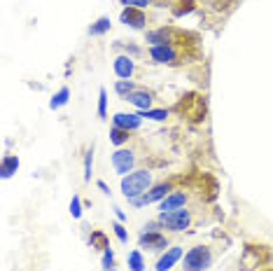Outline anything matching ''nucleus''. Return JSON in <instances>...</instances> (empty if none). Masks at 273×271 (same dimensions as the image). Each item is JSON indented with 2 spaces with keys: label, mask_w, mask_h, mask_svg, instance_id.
<instances>
[{
  "label": "nucleus",
  "mask_w": 273,
  "mask_h": 271,
  "mask_svg": "<svg viewBox=\"0 0 273 271\" xmlns=\"http://www.w3.org/2000/svg\"><path fill=\"white\" fill-rule=\"evenodd\" d=\"M150 187H152V173L147 168H140V171H133L121 178V194L126 196V201L142 196Z\"/></svg>",
  "instance_id": "f257e3e1"
},
{
  "label": "nucleus",
  "mask_w": 273,
  "mask_h": 271,
  "mask_svg": "<svg viewBox=\"0 0 273 271\" xmlns=\"http://www.w3.org/2000/svg\"><path fill=\"white\" fill-rule=\"evenodd\" d=\"M213 264V253L208 245H194L185 253V262H182V269L185 271H206Z\"/></svg>",
  "instance_id": "f03ea898"
},
{
  "label": "nucleus",
  "mask_w": 273,
  "mask_h": 271,
  "mask_svg": "<svg viewBox=\"0 0 273 271\" xmlns=\"http://www.w3.org/2000/svg\"><path fill=\"white\" fill-rule=\"evenodd\" d=\"M157 220L168 232H185L191 225V213L187 208H178V210H170V213H159Z\"/></svg>",
  "instance_id": "7ed1b4c3"
},
{
  "label": "nucleus",
  "mask_w": 273,
  "mask_h": 271,
  "mask_svg": "<svg viewBox=\"0 0 273 271\" xmlns=\"http://www.w3.org/2000/svg\"><path fill=\"white\" fill-rule=\"evenodd\" d=\"M175 110L180 112V115H187L191 122H201L203 117H206V103H203L201 96L187 94V96H182L180 103L175 105Z\"/></svg>",
  "instance_id": "20e7f679"
},
{
  "label": "nucleus",
  "mask_w": 273,
  "mask_h": 271,
  "mask_svg": "<svg viewBox=\"0 0 273 271\" xmlns=\"http://www.w3.org/2000/svg\"><path fill=\"white\" fill-rule=\"evenodd\" d=\"M170 192H173V185H170V183L152 185V187H150L147 192L142 194V196H136V199H131L129 204H131L133 208H140V206H150V204H157V201L166 199Z\"/></svg>",
  "instance_id": "39448f33"
},
{
  "label": "nucleus",
  "mask_w": 273,
  "mask_h": 271,
  "mask_svg": "<svg viewBox=\"0 0 273 271\" xmlns=\"http://www.w3.org/2000/svg\"><path fill=\"white\" fill-rule=\"evenodd\" d=\"M133 166H136V155L133 150H126V147H117L112 152V168H115L117 176H129L133 173Z\"/></svg>",
  "instance_id": "423d86ee"
},
{
  "label": "nucleus",
  "mask_w": 273,
  "mask_h": 271,
  "mask_svg": "<svg viewBox=\"0 0 273 271\" xmlns=\"http://www.w3.org/2000/svg\"><path fill=\"white\" fill-rule=\"evenodd\" d=\"M150 59L161 66H175L180 54H178L175 44H157V47H150Z\"/></svg>",
  "instance_id": "0eeeda50"
},
{
  "label": "nucleus",
  "mask_w": 273,
  "mask_h": 271,
  "mask_svg": "<svg viewBox=\"0 0 273 271\" xmlns=\"http://www.w3.org/2000/svg\"><path fill=\"white\" fill-rule=\"evenodd\" d=\"M142 124V117L140 112H117L115 117H112V127L117 129H124V131H138Z\"/></svg>",
  "instance_id": "6e6552de"
},
{
  "label": "nucleus",
  "mask_w": 273,
  "mask_h": 271,
  "mask_svg": "<svg viewBox=\"0 0 273 271\" xmlns=\"http://www.w3.org/2000/svg\"><path fill=\"white\" fill-rule=\"evenodd\" d=\"M138 243H140L142 248H150V250H168V238H166V234H161V232H140Z\"/></svg>",
  "instance_id": "1a4fd4ad"
},
{
  "label": "nucleus",
  "mask_w": 273,
  "mask_h": 271,
  "mask_svg": "<svg viewBox=\"0 0 273 271\" xmlns=\"http://www.w3.org/2000/svg\"><path fill=\"white\" fill-rule=\"evenodd\" d=\"M119 21L126 23V26L136 28V31H140V28H145V23H147V17H145V10H138V7H124L119 14Z\"/></svg>",
  "instance_id": "9d476101"
},
{
  "label": "nucleus",
  "mask_w": 273,
  "mask_h": 271,
  "mask_svg": "<svg viewBox=\"0 0 273 271\" xmlns=\"http://www.w3.org/2000/svg\"><path fill=\"white\" fill-rule=\"evenodd\" d=\"M180 260H182V248L180 245H173V248L164 250V255L157 260V266H154V269L157 271H170Z\"/></svg>",
  "instance_id": "9b49d317"
},
{
  "label": "nucleus",
  "mask_w": 273,
  "mask_h": 271,
  "mask_svg": "<svg viewBox=\"0 0 273 271\" xmlns=\"http://www.w3.org/2000/svg\"><path fill=\"white\" fill-rule=\"evenodd\" d=\"M147 42L150 47H157V44H175V28H154L147 31Z\"/></svg>",
  "instance_id": "f8f14e48"
},
{
  "label": "nucleus",
  "mask_w": 273,
  "mask_h": 271,
  "mask_svg": "<svg viewBox=\"0 0 273 271\" xmlns=\"http://www.w3.org/2000/svg\"><path fill=\"white\" fill-rule=\"evenodd\" d=\"M112 70H115V75L119 80H131L133 78V70H136V63H133V59L129 54H121V56H117V59H115Z\"/></svg>",
  "instance_id": "ddd939ff"
},
{
  "label": "nucleus",
  "mask_w": 273,
  "mask_h": 271,
  "mask_svg": "<svg viewBox=\"0 0 273 271\" xmlns=\"http://www.w3.org/2000/svg\"><path fill=\"white\" fill-rule=\"evenodd\" d=\"M159 208H161V213H170V210H178V208H185L187 204V192H182V189H173V192L166 196V199L159 201Z\"/></svg>",
  "instance_id": "4468645a"
},
{
  "label": "nucleus",
  "mask_w": 273,
  "mask_h": 271,
  "mask_svg": "<svg viewBox=\"0 0 273 271\" xmlns=\"http://www.w3.org/2000/svg\"><path fill=\"white\" fill-rule=\"evenodd\" d=\"M124 101H129V103L133 105V108H138V112L142 110H150L152 108V94L150 91H145V89H136V91H131V94L126 96Z\"/></svg>",
  "instance_id": "2eb2a0df"
},
{
  "label": "nucleus",
  "mask_w": 273,
  "mask_h": 271,
  "mask_svg": "<svg viewBox=\"0 0 273 271\" xmlns=\"http://www.w3.org/2000/svg\"><path fill=\"white\" fill-rule=\"evenodd\" d=\"M19 166H21V161H19L17 155L3 157V161H0V176H3V180H10V178L19 171Z\"/></svg>",
  "instance_id": "dca6fc26"
},
{
  "label": "nucleus",
  "mask_w": 273,
  "mask_h": 271,
  "mask_svg": "<svg viewBox=\"0 0 273 271\" xmlns=\"http://www.w3.org/2000/svg\"><path fill=\"white\" fill-rule=\"evenodd\" d=\"M89 245H91L93 250H108L110 248V241H108V234L105 232H101V229H93L91 232V236H89Z\"/></svg>",
  "instance_id": "f3484780"
},
{
  "label": "nucleus",
  "mask_w": 273,
  "mask_h": 271,
  "mask_svg": "<svg viewBox=\"0 0 273 271\" xmlns=\"http://www.w3.org/2000/svg\"><path fill=\"white\" fill-rule=\"evenodd\" d=\"M112 28V21H110V17H101V19H96V21L89 26V35L91 38H98V35H105Z\"/></svg>",
  "instance_id": "a211bd4d"
},
{
  "label": "nucleus",
  "mask_w": 273,
  "mask_h": 271,
  "mask_svg": "<svg viewBox=\"0 0 273 271\" xmlns=\"http://www.w3.org/2000/svg\"><path fill=\"white\" fill-rule=\"evenodd\" d=\"M70 101V89L68 87H61L59 91H56L54 96H52V101H49V108L52 110H59V108H63V105Z\"/></svg>",
  "instance_id": "6ab92c4d"
},
{
  "label": "nucleus",
  "mask_w": 273,
  "mask_h": 271,
  "mask_svg": "<svg viewBox=\"0 0 273 271\" xmlns=\"http://www.w3.org/2000/svg\"><path fill=\"white\" fill-rule=\"evenodd\" d=\"M129 131H124V129H117V127H112L110 129V143L115 145V147H124V143H129Z\"/></svg>",
  "instance_id": "aec40b11"
},
{
  "label": "nucleus",
  "mask_w": 273,
  "mask_h": 271,
  "mask_svg": "<svg viewBox=\"0 0 273 271\" xmlns=\"http://www.w3.org/2000/svg\"><path fill=\"white\" fill-rule=\"evenodd\" d=\"M126 262H129V271H145V260H142L140 250H131Z\"/></svg>",
  "instance_id": "412c9836"
},
{
  "label": "nucleus",
  "mask_w": 273,
  "mask_h": 271,
  "mask_svg": "<svg viewBox=\"0 0 273 271\" xmlns=\"http://www.w3.org/2000/svg\"><path fill=\"white\" fill-rule=\"evenodd\" d=\"M96 112H98V119L108 117V89L105 87L98 89V108H96Z\"/></svg>",
  "instance_id": "4be33fe9"
},
{
  "label": "nucleus",
  "mask_w": 273,
  "mask_h": 271,
  "mask_svg": "<svg viewBox=\"0 0 273 271\" xmlns=\"http://www.w3.org/2000/svg\"><path fill=\"white\" fill-rule=\"evenodd\" d=\"M140 117H147V119H154V122H166L168 110H164V108H150V110H142Z\"/></svg>",
  "instance_id": "5701e85b"
},
{
  "label": "nucleus",
  "mask_w": 273,
  "mask_h": 271,
  "mask_svg": "<svg viewBox=\"0 0 273 271\" xmlns=\"http://www.w3.org/2000/svg\"><path fill=\"white\" fill-rule=\"evenodd\" d=\"M115 91L126 98L131 91H136V84H133V80H117V82H115Z\"/></svg>",
  "instance_id": "b1692460"
},
{
  "label": "nucleus",
  "mask_w": 273,
  "mask_h": 271,
  "mask_svg": "<svg viewBox=\"0 0 273 271\" xmlns=\"http://www.w3.org/2000/svg\"><path fill=\"white\" fill-rule=\"evenodd\" d=\"M175 5H178V7H173V14H175V17H185V14L194 12V0H178Z\"/></svg>",
  "instance_id": "393cba45"
},
{
  "label": "nucleus",
  "mask_w": 273,
  "mask_h": 271,
  "mask_svg": "<svg viewBox=\"0 0 273 271\" xmlns=\"http://www.w3.org/2000/svg\"><path fill=\"white\" fill-rule=\"evenodd\" d=\"M82 213H84V204H82V199H80V194H72V199H70V215H72V220H80V217H82Z\"/></svg>",
  "instance_id": "a878e982"
},
{
  "label": "nucleus",
  "mask_w": 273,
  "mask_h": 271,
  "mask_svg": "<svg viewBox=\"0 0 273 271\" xmlns=\"http://www.w3.org/2000/svg\"><path fill=\"white\" fill-rule=\"evenodd\" d=\"M91 171H93V147L89 150L87 155H84V173H82L84 183H89V180H91Z\"/></svg>",
  "instance_id": "bb28decb"
},
{
  "label": "nucleus",
  "mask_w": 273,
  "mask_h": 271,
  "mask_svg": "<svg viewBox=\"0 0 273 271\" xmlns=\"http://www.w3.org/2000/svg\"><path fill=\"white\" fill-rule=\"evenodd\" d=\"M103 269L105 271H117V266H115V253H112V248H108V250H103Z\"/></svg>",
  "instance_id": "cd10ccee"
},
{
  "label": "nucleus",
  "mask_w": 273,
  "mask_h": 271,
  "mask_svg": "<svg viewBox=\"0 0 273 271\" xmlns=\"http://www.w3.org/2000/svg\"><path fill=\"white\" fill-rule=\"evenodd\" d=\"M112 232H115V236L119 238L121 243H129V232H126V227H124V222H112Z\"/></svg>",
  "instance_id": "c85d7f7f"
},
{
  "label": "nucleus",
  "mask_w": 273,
  "mask_h": 271,
  "mask_svg": "<svg viewBox=\"0 0 273 271\" xmlns=\"http://www.w3.org/2000/svg\"><path fill=\"white\" fill-rule=\"evenodd\" d=\"M124 7H138V10H145V7L154 5V0H121Z\"/></svg>",
  "instance_id": "c756f323"
},
{
  "label": "nucleus",
  "mask_w": 273,
  "mask_h": 271,
  "mask_svg": "<svg viewBox=\"0 0 273 271\" xmlns=\"http://www.w3.org/2000/svg\"><path fill=\"white\" fill-rule=\"evenodd\" d=\"M96 185H98V189H101V192H103V194H108V196H110V194H112V192H110V187H108V183H103V180H98V183H96Z\"/></svg>",
  "instance_id": "7c9ffc66"
},
{
  "label": "nucleus",
  "mask_w": 273,
  "mask_h": 271,
  "mask_svg": "<svg viewBox=\"0 0 273 271\" xmlns=\"http://www.w3.org/2000/svg\"><path fill=\"white\" fill-rule=\"evenodd\" d=\"M115 215H117V220L119 222H126V213L121 208H117V206H115Z\"/></svg>",
  "instance_id": "2f4dec72"
},
{
  "label": "nucleus",
  "mask_w": 273,
  "mask_h": 271,
  "mask_svg": "<svg viewBox=\"0 0 273 271\" xmlns=\"http://www.w3.org/2000/svg\"><path fill=\"white\" fill-rule=\"evenodd\" d=\"M266 271H273V269H266Z\"/></svg>",
  "instance_id": "473e14b6"
}]
</instances>
